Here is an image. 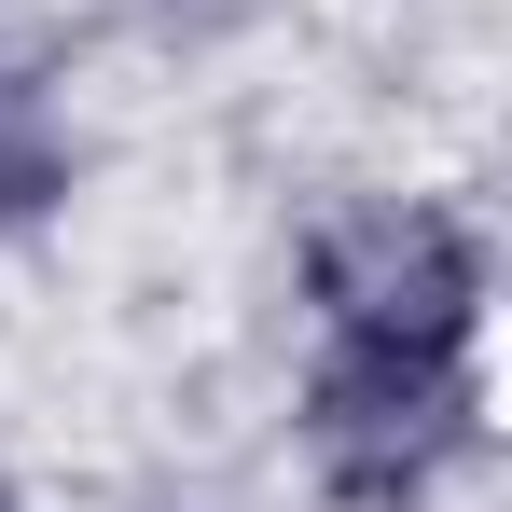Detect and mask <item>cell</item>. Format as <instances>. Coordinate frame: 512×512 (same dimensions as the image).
<instances>
[{"instance_id":"1","label":"cell","mask_w":512,"mask_h":512,"mask_svg":"<svg viewBox=\"0 0 512 512\" xmlns=\"http://www.w3.org/2000/svg\"><path fill=\"white\" fill-rule=\"evenodd\" d=\"M319 360L305 457L346 512H416L485 443V236L429 194H360L305 250Z\"/></svg>"},{"instance_id":"2","label":"cell","mask_w":512,"mask_h":512,"mask_svg":"<svg viewBox=\"0 0 512 512\" xmlns=\"http://www.w3.org/2000/svg\"><path fill=\"white\" fill-rule=\"evenodd\" d=\"M0 512H14V499H0Z\"/></svg>"}]
</instances>
